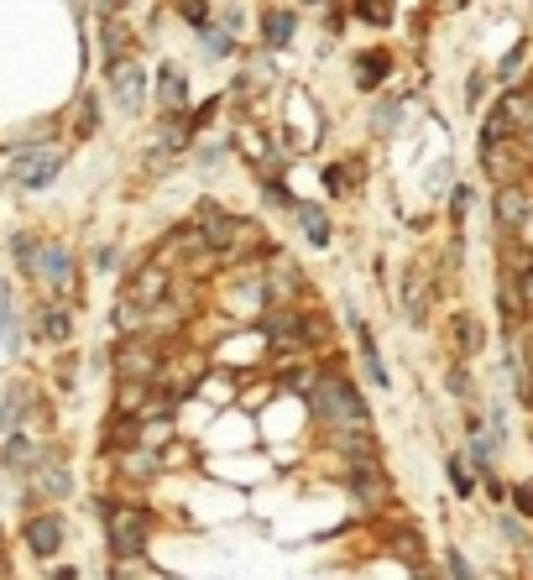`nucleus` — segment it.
Returning <instances> with one entry per match:
<instances>
[{
  "mask_svg": "<svg viewBox=\"0 0 533 580\" xmlns=\"http://www.w3.org/2000/svg\"><path fill=\"white\" fill-rule=\"evenodd\" d=\"M309 403H314V419L330 424V434H351V429H366L372 413H366L361 392L345 382V377H324L309 387Z\"/></svg>",
  "mask_w": 533,
  "mask_h": 580,
  "instance_id": "obj_1",
  "label": "nucleus"
},
{
  "mask_svg": "<svg viewBox=\"0 0 533 580\" xmlns=\"http://www.w3.org/2000/svg\"><path fill=\"white\" fill-rule=\"evenodd\" d=\"M105 539L115 560H142L152 539V518L131 502H105Z\"/></svg>",
  "mask_w": 533,
  "mask_h": 580,
  "instance_id": "obj_2",
  "label": "nucleus"
},
{
  "mask_svg": "<svg viewBox=\"0 0 533 580\" xmlns=\"http://www.w3.org/2000/svg\"><path fill=\"white\" fill-rule=\"evenodd\" d=\"M115 377L121 382H157L162 377V351L147 335H126L115 345Z\"/></svg>",
  "mask_w": 533,
  "mask_h": 580,
  "instance_id": "obj_3",
  "label": "nucleus"
},
{
  "mask_svg": "<svg viewBox=\"0 0 533 580\" xmlns=\"http://www.w3.org/2000/svg\"><path fill=\"white\" fill-rule=\"evenodd\" d=\"M32 277H42V283H48L58 298L68 293V288H74V251H68V246H37V267H32Z\"/></svg>",
  "mask_w": 533,
  "mask_h": 580,
  "instance_id": "obj_4",
  "label": "nucleus"
},
{
  "mask_svg": "<svg viewBox=\"0 0 533 580\" xmlns=\"http://www.w3.org/2000/svg\"><path fill=\"white\" fill-rule=\"evenodd\" d=\"M58 168H63V152L58 147H42V152H21L11 178L21 183V189H48V183L58 178Z\"/></svg>",
  "mask_w": 533,
  "mask_h": 580,
  "instance_id": "obj_5",
  "label": "nucleus"
},
{
  "mask_svg": "<svg viewBox=\"0 0 533 580\" xmlns=\"http://www.w3.org/2000/svg\"><path fill=\"white\" fill-rule=\"evenodd\" d=\"M63 518L58 513H32L27 518V549L37 554V560H53V554L63 549Z\"/></svg>",
  "mask_w": 533,
  "mask_h": 580,
  "instance_id": "obj_6",
  "label": "nucleus"
},
{
  "mask_svg": "<svg viewBox=\"0 0 533 580\" xmlns=\"http://www.w3.org/2000/svg\"><path fill=\"white\" fill-rule=\"evenodd\" d=\"M162 293H168V267H162V262H147V267H142V272H136L131 283H126V304H136V309H152Z\"/></svg>",
  "mask_w": 533,
  "mask_h": 580,
  "instance_id": "obj_7",
  "label": "nucleus"
},
{
  "mask_svg": "<svg viewBox=\"0 0 533 580\" xmlns=\"http://www.w3.org/2000/svg\"><path fill=\"white\" fill-rule=\"evenodd\" d=\"M110 100L121 105V115H136V110H142V68H136V63L110 68Z\"/></svg>",
  "mask_w": 533,
  "mask_h": 580,
  "instance_id": "obj_8",
  "label": "nucleus"
},
{
  "mask_svg": "<svg viewBox=\"0 0 533 580\" xmlns=\"http://www.w3.org/2000/svg\"><path fill=\"white\" fill-rule=\"evenodd\" d=\"M27 413H37V392H32V382H11V387H6V398H0V429L16 434Z\"/></svg>",
  "mask_w": 533,
  "mask_h": 580,
  "instance_id": "obj_9",
  "label": "nucleus"
},
{
  "mask_svg": "<svg viewBox=\"0 0 533 580\" xmlns=\"http://www.w3.org/2000/svg\"><path fill=\"white\" fill-rule=\"evenodd\" d=\"M497 225L507 230V236L528 225V194L518 189V183H502L497 189Z\"/></svg>",
  "mask_w": 533,
  "mask_h": 580,
  "instance_id": "obj_10",
  "label": "nucleus"
},
{
  "mask_svg": "<svg viewBox=\"0 0 533 580\" xmlns=\"http://www.w3.org/2000/svg\"><path fill=\"white\" fill-rule=\"evenodd\" d=\"M351 492H356V502H366V507L387 502V481H382V471H377V460H361V466L351 471Z\"/></svg>",
  "mask_w": 533,
  "mask_h": 580,
  "instance_id": "obj_11",
  "label": "nucleus"
},
{
  "mask_svg": "<svg viewBox=\"0 0 533 580\" xmlns=\"http://www.w3.org/2000/svg\"><path fill=\"white\" fill-rule=\"evenodd\" d=\"M293 32H298V16L293 11H283V6H272L267 16H262V42L272 53H283L288 42H293Z\"/></svg>",
  "mask_w": 533,
  "mask_h": 580,
  "instance_id": "obj_12",
  "label": "nucleus"
},
{
  "mask_svg": "<svg viewBox=\"0 0 533 580\" xmlns=\"http://www.w3.org/2000/svg\"><path fill=\"white\" fill-rule=\"evenodd\" d=\"M32 486H37V497H68V466L63 460H37L32 466Z\"/></svg>",
  "mask_w": 533,
  "mask_h": 580,
  "instance_id": "obj_13",
  "label": "nucleus"
},
{
  "mask_svg": "<svg viewBox=\"0 0 533 580\" xmlns=\"http://www.w3.org/2000/svg\"><path fill=\"white\" fill-rule=\"evenodd\" d=\"M293 220L304 225V236H309L314 246H330V236H335L330 210H319V204H293Z\"/></svg>",
  "mask_w": 533,
  "mask_h": 580,
  "instance_id": "obj_14",
  "label": "nucleus"
},
{
  "mask_svg": "<svg viewBox=\"0 0 533 580\" xmlns=\"http://www.w3.org/2000/svg\"><path fill=\"white\" fill-rule=\"evenodd\" d=\"M157 100H162V110H183V105H189V84H183V74L173 63L157 68Z\"/></svg>",
  "mask_w": 533,
  "mask_h": 580,
  "instance_id": "obj_15",
  "label": "nucleus"
},
{
  "mask_svg": "<svg viewBox=\"0 0 533 580\" xmlns=\"http://www.w3.org/2000/svg\"><path fill=\"white\" fill-rule=\"evenodd\" d=\"M0 460H6L11 476H32V466H37L42 455H37V445H32L27 434H11V439H6V455H0Z\"/></svg>",
  "mask_w": 533,
  "mask_h": 580,
  "instance_id": "obj_16",
  "label": "nucleus"
},
{
  "mask_svg": "<svg viewBox=\"0 0 533 580\" xmlns=\"http://www.w3.org/2000/svg\"><path fill=\"white\" fill-rule=\"evenodd\" d=\"M37 330L48 345H68V335H74V319H68V309H37Z\"/></svg>",
  "mask_w": 533,
  "mask_h": 580,
  "instance_id": "obj_17",
  "label": "nucleus"
},
{
  "mask_svg": "<svg viewBox=\"0 0 533 580\" xmlns=\"http://www.w3.org/2000/svg\"><path fill=\"white\" fill-rule=\"evenodd\" d=\"M194 32H199V48H204V58H230V53H236V32L215 27V21H204V27H194Z\"/></svg>",
  "mask_w": 533,
  "mask_h": 580,
  "instance_id": "obj_18",
  "label": "nucleus"
},
{
  "mask_svg": "<svg viewBox=\"0 0 533 580\" xmlns=\"http://www.w3.org/2000/svg\"><path fill=\"white\" fill-rule=\"evenodd\" d=\"M387 74H392V58H387V53H361V58H356V84H361V89H382Z\"/></svg>",
  "mask_w": 533,
  "mask_h": 580,
  "instance_id": "obj_19",
  "label": "nucleus"
},
{
  "mask_svg": "<svg viewBox=\"0 0 533 580\" xmlns=\"http://www.w3.org/2000/svg\"><path fill=\"white\" fill-rule=\"evenodd\" d=\"M356 324V335H361V366H366V377H372L377 387H387L392 377H387V366H382V356H377V340H372V330H366L361 319H351Z\"/></svg>",
  "mask_w": 533,
  "mask_h": 580,
  "instance_id": "obj_20",
  "label": "nucleus"
},
{
  "mask_svg": "<svg viewBox=\"0 0 533 580\" xmlns=\"http://www.w3.org/2000/svg\"><path fill=\"white\" fill-rule=\"evenodd\" d=\"M157 466H162V460H157V455H147V450H131L126 460H115V471H121L126 481H152V476H157Z\"/></svg>",
  "mask_w": 533,
  "mask_h": 580,
  "instance_id": "obj_21",
  "label": "nucleus"
},
{
  "mask_svg": "<svg viewBox=\"0 0 533 580\" xmlns=\"http://www.w3.org/2000/svg\"><path fill=\"white\" fill-rule=\"evenodd\" d=\"M121 63H126V27L105 21V68H121Z\"/></svg>",
  "mask_w": 533,
  "mask_h": 580,
  "instance_id": "obj_22",
  "label": "nucleus"
},
{
  "mask_svg": "<svg viewBox=\"0 0 533 580\" xmlns=\"http://www.w3.org/2000/svg\"><path fill=\"white\" fill-rule=\"evenodd\" d=\"M351 11L361 21H372V27H387V21H392V0H351Z\"/></svg>",
  "mask_w": 533,
  "mask_h": 580,
  "instance_id": "obj_23",
  "label": "nucleus"
},
{
  "mask_svg": "<svg viewBox=\"0 0 533 580\" xmlns=\"http://www.w3.org/2000/svg\"><path fill=\"white\" fill-rule=\"evenodd\" d=\"M450 330H455V340H460V351H466V356H471L476 345H481V324H476L471 314H460V319L450 324Z\"/></svg>",
  "mask_w": 533,
  "mask_h": 580,
  "instance_id": "obj_24",
  "label": "nucleus"
},
{
  "mask_svg": "<svg viewBox=\"0 0 533 580\" xmlns=\"http://www.w3.org/2000/svg\"><path fill=\"white\" fill-rule=\"evenodd\" d=\"M11 251H16V267L32 277V267H37V241L27 236V230H21V236H11Z\"/></svg>",
  "mask_w": 533,
  "mask_h": 580,
  "instance_id": "obj_25",
  "label": "nucleus"
},
{
  "mask_svg": "<svg viewBox=\"0 0 533 580\" xmlns=\"http://www.w3.org/2000/svg\"><path fill=\"white\" fill-rule=\"evenodd\" d=\"M319 178H324V189H330V194H345V189H356V173H345V162H330V168H324Z\"/></svg>",
  "mask_w": 533,
  "mask_h": 580,
  "instance_id": "obj_26",
  "label": "nucleus"
},
{
  "mask_svg": "<svg viewBox=\"0 0 533 580\" xmlns=\"http://www.w3.org/2000/svg\"><path fill=\"white\" fill-rule=\"evenodd\" d=\"M445 471H450V481H455V492H460V497H471V492H476V481H471V471H466V455H450V460H445Z\"/></svg>",
  "mask_w": 533,
  "mask_h": 580,
  "instance_id": "obj_27",
  "label": "nucleus"
},
{
  "mask_svg": "<svg viewBox=\"0 0 533 580\" xmlns=\"http://www.w3.org/2000/svg\"><path fill=\"white\" fill-rule=\"evenodd\" d=\"M398 115H403V105H398V100H382V105L372 110V126L387 136V131H398Z\"/></svg>",
  "mask_w": 533,
  "mask_h": 580,
  "instance_id": "obj_28",
  "label": "nucleus"
},
{
  "mask_svg": "<svg viewBox=\"0 0 533 580\" xmlns=\"http://www.w3.org/2000/svg\"><path fill=\"white\" fill-rule=\"evenodd\" d=\"M74 121H79V126H74L79 136H95V131H100V115H95V100H89V95L79 100V110H74Z\"/></svg>",
  "mask_w": 533,
  "mask_h": 580,
  "instance_id": "obj_29",
  "label": "nucleus"
},
{
  "mask_svg": "<svg viewBox=\"0 0 533 580\" xmlns=\"http://www.w3.org/2000/svg\"><path fill=\"white\" fill-rule=\"evenodd\" d=\"M178 11H183L189 27H204V21H210V0H178Z\"/></svg>",
  "mask_w": 533,
  "mask_h": 580,
  "instance_id": "obj_30",
  "label": "nucleus"
},
{
  "mask_svg": "<svg viewBox=\"0 0 533 580\" xmlns=\"http://www.w3.org/2000/svg\"><path fill=\"white\" fill-rule=\"evenodd\" d=\"M445 570H450V580H476V575H471V565H466V554H460V549H450V554H445Z\"/></svg>",
  "mask_w": 533,
  "mask_h": 580,
  "instance_id": "obj_31",
  "label": "nucleus"
},
{
  "mask_svg": "<svg viewBox=\"0 0 533 580\" xmlns=\"http://www.w3.org/2000/svg\"><path fill=\"white\" fill-rule=\"evenodd\" d=\"M466 204H471V189H455V194H450V215L466 220Z\"/></svg>",
  "mask_w": 533,
  "mask_h": 580,
  "instance_id": "obj_32",
  "label": "nucleus"
},
{
  "mask_svg": "<svg viewBox=\"0 0 533 580\" xmlns=\"http://www.w3.org/2000/svg\"><path fill=\"white\" fill-rule=\"evenodd\" d=\"M450 392H460V398H466V392H471V382H466V371H450Z\"/></svg>",
  "mask_w": 533,
  "mask_h": 580,
  "instance_id": "obj_33",
  "label": "nucleus"
},
{
  "mask_svg": "<svg viewBox=\"0 0 533 580\" xmlns=\"http://www.w3.org/2000/svg\"><path fill=\"white\" fill-rule=\"evenodd\" d=\"M513 497H518V507H523V513H533V486H518Z\"/></svg>",
  "mask_w": 533,
  "mask_h": 580,
  "instance_id": "obj_34",
  "label": "nucleus"
},
{
  "mask_svg": "<svg viewBox=\"0 0 533 580\" xmlns=\"http://www.w3.org/2000/svg\"><path fill=\"white\" fill-rule=\"evenodd\" d=\"M53 580H79V570H58Z\"/></svg>",
  "mask_w": 533,
  "mask_h": 580,
  "instance_id": "obj_35",
  "label": "nucleus"
},
{
  "mask_svg": "<svg viewBox=\"0 0 533 580\" xmlns=\"http://www.w3.org/2000/svg\"><path fill=\"white\" fill-rule=\"evenodd\" d=\"M100 6H105V11H115V6H121V0H100Z\"/></svg>",
  "mask_w": 533,
  "mask_h": 580,
  "instance_id": "obj_36",
  "label": "nucleus"
}]
</instances>
